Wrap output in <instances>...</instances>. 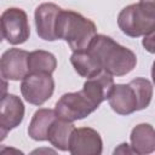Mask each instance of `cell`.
Wrapping results in <instances>:
<instances>
[{
  "label": "cell",
  "mask_w": 155,
  "mask_h": 155,
  "mask_svg": "<svg viewBox=\"0 0 155 155\" xmlns=\"http://www.w3.org/2000/svg\"><path fill=\"white\" fill-rule=\"evenodd\" d=\"M142 45L149 53H155V28L143 36Z\"/></svg>",
  "instance_id": "cell-18"
},
{
  "label": "cell",
  "mask_w": 155,
  "mask_h": 155,
  "mask_svg": "<svg viewBox=\"0 0 155 155\" xmlns=\"http://www.w3.org/2000/svg\"><path fill=\"white\" fill-rule=\"evenodd\" d=\"M73 121H67L57 116L47 132V140L61 151H69V142L73 131L75 130Z\"/></svg>",
  "instance_id": "cell-15"
},
{
  "label": "cell",
  "mask_w": 155,
  "mask_h": 155,
  "mask_svg": "<svg viewBox=\"0 0 155 155\" xmlns=\"http://www.w3.org/2000/svg\"><path fill=\"white\" fill-rule=\"evenodd\" d=\"M98 105L82 91L64 93L56 103V114L67 121H76L85 119L97 110Z\"/></svg>",
  "instance_id": "cell-4"
},
{
  "label": "cell",
  "mask_w": 155,
  "mask_h": 155,
  "mask_svg": "<svg viewBox=\"0 0 155 155\" xmlns=\"http://www.w3.org/2000/svg\"><path fill=\"white\" fill-rule=\"evenodd\" d=\"M56 35L57 39L67 41L73 52L82 51L90 46L97 35V27L91 19L79 12L62 10L57 19Z\"/></svg>",
  "instance_id": "cell-3"
},
{
  "label": "cell",
  "mask_w": 155,
  "mask_h": 155,
  "mask_svg": "<svg viewBox=\"0 0 155 155\" xmlns=\"http://www.w3.org/2000/svg\"><path fill=\"white\" fill-rule=\"evenodd\" d=\"M2 38L11 45H21L29 39L30 28L24 10L10 7L1 13Z\"/></svg>",
  "instance_id": "cell-7"
},
{
  "label": "cell",
  "mask_w": 155,
  "mask_h": 155,
  "mask_svg": "<svg viewBox=\"0 0 155 155\" xmlns=\"http://www.w3.org/2000/svg\"><path fill=\"white\" fill-rule=\"evenodd\" d=\"M24 104L22 99L11 93H4L0 104V131L1 140L6 137L7 132L21 125L24 117Z\"/></svg>",
  "instance_id": "cell-10"
},
{
  "label": "cell",
  "mask_w": 155,
  "mask_h": 155,
  "mask_svg": "<svg viewBox=\"0 0 155 155\" xmlns=\"http://www.w3.org/2000/svg\"><path fill=\"white\" fill-rule=\"evenodd\" d=\"M29 73H47L52 74L57 68V59L53 53L44 50L29 52L28 58Z\"/></svg>",
  "instance_id": "cell-17"
},
{
  "label": "cell",
  "mask_w": 155,
  "mask_h": 155,
  "mask_svg": "<svg viewBox=\"0 0 155 155\" xmlns=\"http://www.w3.org/2000/svg\"><path fill=\"white\" fill-rule=\"evenodd\" d=\"M138 4L149 16L155 18V0H139Z\"/></svg>",
  "instance_id": "cell-19"
},
{
  "label": "cell",
  "mask_w": 155,
  "mask_h": 155,
  "mask_svg": "<svg viewBox=\"0 0 155 155\" xmlns=\"http://www.w3.org/2000/svg\"><path fill=\"white\" fill-rule=\"evenodd\" d=\"M56 119H57L56 110L47 109V108L38 109L34 113V115L30 120L29 127H28L29 137L38 142L47 140L48 128Z\"/></svg>",
  "instance_id": "cell-14"
},
{
  "label": "cell",
  "mask_w": 155,
  "mask_h": 155,
  "mask_svg": "<svg viewBox=\"0 0 155 155\" xmlns=\"http://www.w3.org/2000/svg\"><path fill=\"white\" fill-rule=\"evenodd\" d=\"M119 153H121V154H134L133 153V150H132V148H131V145H128L127 143H122V144H120L119 145V148H116L115 150H114V154H119Z\"/></svg>",
  "instance_id": "cell-20"
},
{
  "label": "cell",
  "mask_w": 155,
  "mask_h": 155,
  "mask_svg": "<svg viewBox=\"0 0 155 155\" xmlns=\"http://www.w3.org/2000/svg\"><path fill=\"white\" fill-rule=\"evenodd\" d=\"M70 63L74 67L75 71L82 78H92L102 71L101 65L91 52L86 48L82 51H74L70 56Z\"/></svg>",
  "instance_id": "cell-16"
},
{
  "label": "cell",
  "mask_w": 155,
  "mask_h": 155,
  "mask_svg": "<svg viewBox=\"0 0 155 155\" xmlns=\"http://www.w3.org/2000/svg\"><path fill=\"white\" fill-rule=\"evenodd\" d=\"M63 8L53 2H44L35 8L34 21L36 27V34L45 41L57 40L56 25L57 19Z\"/></svg>",
  "instance_id": "cell-11"
},
{
  "label": "cell",
  "mask_w": 155,
  "mask_h": 155,
  "mask_svg": "<svg viewBox=\"0 0 155 155\" xmlns=\"http://www.w3.org/2000/svg\"><path fill=\"white\" fill-rule=\"evenodd\" d=\"M53 91L54 80L47 73H29L21 84L23 98L33 105H42L52 97Z\"/></svg>",
  "instance_id": "cell-6"
},
{
  "label": "cell",
  "mask_w": 155,
  "mask_h": 155,
  "mask_svg": "<svg viewBox=\"0 0 155 155\" xmlns=\"http://www.w3.org/2000/svg\"><path fill=\"white\" fill-rule=\"evenodd\" d=\"M29 52L21 48H8L0 59V74L4 80L18 81L29 74Z\"/></svg>",
  "instance_id": "cell-8"
},
{
  "label": "cell",
  "mask_w": 155,
  "mask_h": 155,
  "mask_svg": "<svg viewBox=\"0 0 155 155\" xmlns=\"http://www.w3.org/2000/svg\"><path fill=\"white\" fill-rule=\"evenodd\" d=\"M117 25L125 35L139 38L155 28V18L149 16L137 2L131 4L120 11L117 16Z\"/></svg>",
  "instance_id": "cell-5"
},
{
  "label": "cell",
  "mask_w": 155,
  "mask_h": 155,
  "mask_svg": "<svg viewBox=\"0 0 155 155\" xmlns=\"http://www.w3.org/2000/svg\"><path fill=\"white\" fill-rule=\"evenodd\" d=\"M153 85L148 79L136 78L128 84H116L108 98L109 105L119 115H130L149 107Z\"/></svg>",
  "instance_id": "cell-2"
},
{
  "label": "cell",
  "mask_w": 155,
  "mask_h": 155,
  "mask_svg": "<svg viewBox=\"0 0 155 155\" xmlns=\"http://www.w3.org/2000/svg\"><path fill=\"white\" fill-rule=\"evenodd\" d=\"M87 50L96 58L102 70L113 76H124L131 73L137 64V56L132 50L121 46L104 34H97Z\"/></svg>",
  "instance_id": "cell-1"
},
{
  "label": "cell",
  "mask_w": 155,
  "mask_h": 155,
  "mask_svg": "<svg viewBox=\"0 0 155 155\" xmlns=\"http://www.w3.org/2000/svg\"><path fill=\"white\" fill-rule=\"evenodd\" d=\"M103 142L101 134L91 127L75 128L69 142V153L73 155H101Z\"/></svg>",
  "instance_id": "cell-9"
},
{
  "label": "cell",
  "mask_w": 155,
  "mask_h": 155,
  "mask_svg": "<svg viewBox=\"0 0 155 155\" xmlns=\"http://www.w3.org/2000/svg\"><path fill=\"white\" fill-rule=\"evenodd\" d=\"M151 79H153V82L155 85V61H154L153 67H151Z\"/></svg>",
  "instance_id": "cell-21"
},
{
  "label": "cell",
  "mask_w": 155,
  "mask_h": 155,
  "mask_svg": "<svg viewBox=\"0 0 155 155\" xmlns=\"http://www.w3.org/2000/svg\"><path fill=\"white\" fill-rule=\"evenodd\" d=\"M114 79L113 75L102 70L99 74L88 78L82 86V91L99 107L102 102L109 98L113 88H114Z\"/></svg>",
  "instance_id": "cell-12"
},
{
  "label": "cell",
  "mask_w": 155,
  "mask_h": 155,
  "mask_svg": "<svg viewBox=\"0 0 155 155\" xmlns=\"http://www.w3.org/2000/svg\"><path fill=\"white\" fill-rule=\"evenodd\" d=\"M131 148L134 154L148 155L155 151V128L150 124H139L131 131Z\"/></svg>",
  "instance_id": "cell-13"
}]
</instances>
